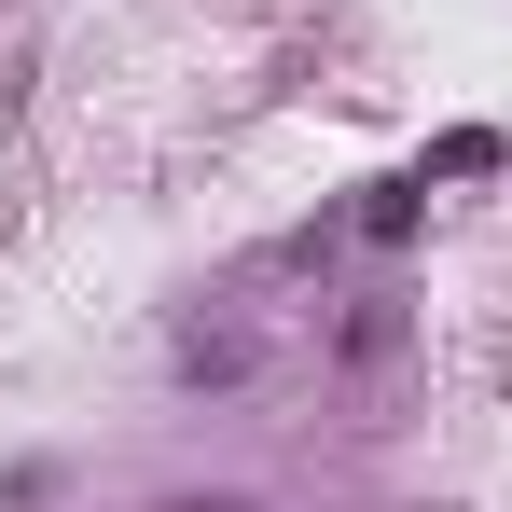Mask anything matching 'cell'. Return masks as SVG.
I'll use <instances>...</instances> for the list:
<instances>
[{"label": "cell", "instance_id": "6da1fadb", "mask_svg": "<svg viewBox=\"0 0 512 512\" xmlns=\"http://www.w3.org/2000/svg\"><path fill=\"white\" fill-rule=\"evenodd\" d=\"M250 360H263L250 333H194V346H180V374H194V388H250Z\"/></svg>", "mask_w": 512, "mask_h": 512}, {"label": "cell", "instance_id": "7a4b0ae2", "mask_svg": "<svg viewBox=\"0 0 512 512\" xmlns=\"http://www.w3.org/2000/svg\"><path fill=\"white\" fill-rule=\"evenodd\" d=\"M416 194H429V180H374V194H360V236L402 250V236H416Z\"/></svg>", "mask_w": 512, "mask_h": 512}, {"label": "cell", "instance_id": "3957f363", "mask_svg": "<svg viewBox=\"0 0 512 512\" xmlns=\"http://www.w3.org/2000/svg\"><path fill=\"white\" fill-rule=\"evenodd\" d=\"M180 512H263V499H236V485H222V499H180Z\"/></svg>", "mask_w": 512, "mask_h": 512}]
</instances>
